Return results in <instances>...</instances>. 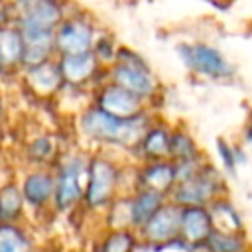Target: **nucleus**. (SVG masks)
<instances>
[{
  "mask_svg": "<svg viewBox=\"0 0 252 252\" xmlns=\"http://www.w3.org/2000/svg\"><path fill=\"white\" fill-rule=\"evenodd\" d=\"M179 222H181V209L173 205H161L142 226L144 234L148 240L154 242V248L169 238H175L179 232Z\"/></svg>",
  "mask_w": 252,
  "mask_h": 252,
  "instance_id": "nucleus-7",
  "label": "nucleus"
},
{
  "mask_svg": "<svg viewBox=\"0 0 252 252\" xmlns=\"http://www.w3.org/2000/svg\"><path fill=\"white\" fill-rule=\"evenodd\" d=\"M0 116H2V102H0Z\"/></svg>",
  "mask_w": 252,
  "mask_h": 252,
  "instance_id": "nucleus-26",
  "label": "nucleus"
},
{
  "mask_svg": "<svg viewBox=\"0 0 252 252\" xmlns=\"http://www.w3.org/2000/svg\"><path fill=\"white\" fill-rule=\"evenodd\" d=\"M98 106L110 114L130 118L140 112V96L120 85H108L98 96Z\"/></svg>",
  "mask_w": 252,
  "mask_h": 252,
  "instance_id": "nucleus-11",
  "label": "nucleus"
},
{
  "mask_svg": "<svg viewBox=\"0 0 252 252\" xmlns=\"http://www.w3.org/2000/svg\"><path fill=\"white\" fill-rule=\"evenodd\" d=\"M83 173H85V165L77 158L69 159L61 167L59 177L55 181V203L59 209H69L81 199V195H83L81 175Z\"/></svg>",
  "mask_w": 252,
  "mask_h": 252,
  "instance_id": "nucleus-6",
  "label": "nucleus"
},
{
  "mask_svg": "<svg viewBox=\"0 0 252 252\" xmlns=\"http://www.w3.org/2000/svg\"><path fill=\"white\" fill-rule=\"evenodd\" d=\"M177 53L183 59V63L199 75L213 79H226L234 75V67L224 59V55L219 49L211 45H179Z\"/></svg>",
  "mask_w": 252,
  "mask_h": 252,
  "instance_id": "nucleus-3",
  "label": "nucleus"
},
{
  "mask_svg": "<svg viewBox=\"0 0 252 252\" xmlns=\"http://www.w3.org/2000/svg\"><path fill=\"white\" fill-rule=\"evenodd\" d=\"M96 69V57L91 51L83 53H63L59 61V71L61 77L67 83H83L87 81Z\"/></svg>",
  "mask_w": 252,
  "mask_h": 252,
  "instance_id": "nucleus-12",
  "label": "nucleus"
},
{
  "mask_svg": "<svg viewBox=\"0 0 252 252\" xmlns=\"http://www.w3.org/2000/svg\"><path fill=\"white\" fill-rule=\"evenodd\" d=\"M169 154H173V156L181 161V159H191V158H195L197 150H195L193 140H191L187 134L177 132V134H173L171 140H169Z\"/></svg>",
  "mask_w": 252,
  "mask_h": 252,
  "instance_id": "nucleus-22",
  "label": "nucleus"
},
{
  "mask_svg": "<svg viewBox=\"0 0 252 252\" xmlns=\"http://www.w3.org/2000/svg\"><path fill=\"white\" fill-rule=\"evenodd\" d=\"M26 248H30L26 234L10 222H0V252H16Z\"/></svg>",
  "mask_w": 252,
  "mask_h": 252,
  "instance_id": "nucleus-20",
  "label": "nucleus"
},
{
  "mask_svg": "<svg viewBox=\"0 0 252 252\" xmlns=\"http://www.w3.org/2000/svg\"><path fill=\"white\" fill-rule=\"evenodd\" d=\"M116 185V169L110 161L96 158L89 165V185L85 191L89 207H102Z\"/></svg>",
  "mask_w": 252,
  "mask_h": 252,
  "instance_id": "nucleus-4",
  "label": "nucleus"
},
{
  "mask_svg": "<svg viewBox=\"0 0 252 252\" xmlns=\"http://www.w3.org/2000/svg\"><path fill=\"white\" fill-rule=\"evenodd\" d=\"M102 248H104V250H110V252H124V250H130V248H134L132 234L126 232V230H120V232L108 236V240L104 242Z\"/></svg>",
  "mask_w": 252,
  "mask_h": 252,
  "instance_id": "nucleus-23",
  "label": "nucleus"
},
{
  "mask_svg": "<svg viewBox=\"0 0 252 252\" xmlns=\"http://www.w3.org/2000/svg\"><path fill=\"white\" fill-rule=\"evenodd\" d=\"M24 201H28L33 207H41L55 195V179L45 171L30 173L22 187Z\"/></svg>",
  "mask_w": 252,
  "mask_h": 252,
  "instance_id": "nucleus-13",
  "label": "nucleus"
},
{
  "mask_svg": "<svg viewBox=\"0 0 252 252\" xmlns=\"http://www.w3.org/2000/svg\"><path fill=\"white\" fill-rule=\"evenodd\" d=\"M217 150H219V156H220L224 167H226L228 171H234V167H236V152H234L224 140H219V142H217Z\"/></svg>",
  "mask_w": 252,
  "mask_h": 252,
  "instance_id": "nucleus-24",
  "label": "nucleus"
},
{
  "mask_svg": "<svg viewBox=\"0 0 252 252\" xmlns=\"http://www.w3.org/2000/svg\"><path fill=\"white\" fill-rule=\"evenodd\" d=\"M61 71L59 65H51L49 61H41L37 65L30 67L28 73V81L30 85L39 93V94H49L57 89V85L61 83Z\"/></svg>",
  "mask_w": 252,
  "mask_h": 252,
  "instance_id": "nucleus-16",
  "label": "nucleus"
},
{
  "mask_svg": "<svg viewBox=\"0 0 252 252\" xmlns=\"http://www.w3.org/2000/svg\"><path fill=\"white\" fill-rule=\"evenodd\" d=\"M169 136H167V132L163 130V128H152L144 138H142V142H140V146H142V152L148 156V158H152V159H158V158H161V156H165L167 152H169Z\"/></svg>",
  "mask_w": 252,
  "mask_h": 252,
  "instance_id": "nucleus-19",
  "label": "nucleus"
},
{
  "mask_svg": "<svg viewBox=\"0 0 252 252\" xmlns=\"http://www.w3.org/2000/svg\"><path fill=\"white\" fill-rule=\"evenodd\" d=\"M161 193L163 191H159V189L146 187L136 195V199L130 203V222L134 226H144L148 222V219L161 207V203H163Z\"/></svg>",
  "mask_w": 252,
  "mask_h": 252,
  "instance_id": "nucleus-14",
  "label": "nucleus"
},
{
  "mask_svg": "<svg viewBox=\"0 0 252 252\" xmlns=\"http://www.w3.org/2000/svg\"><path fill=\"white\" fill-rule=\"evenodd\" d=\"M93 30L81 20H69L55 32V47L61 53H83L91 51Z\"/></svg>",
  "mask_w": 252,
  "mask_h": 252,
  "instance_id": "nucleus-9",
  "label": "nucleus"
},
{
  "mask_svg": "<svg viewBox=\"0 0 252 252\" xmlns=\"http://www.w3.org/2000/svg\"><path fill=\"white\" fill-rule=\"evenodd\" d=\"M112 77H114V83L128 89L130 93L138 94L140 98L142 96H150L156 89V83L150 75V71L146 69V65L134 57V61H120L114 71H112Z\"/></svg>",
  "mask_w": 252,
  "mask_h": 252,
  "instance_id": "nucleus-5",
  "label": "nucleus"
},
{
  "mask_svg": "<svg viewBox=\"0 0 252 252\" xmlns=\"http://www.w3.org/2000/svg\"><path fill=\"white\" fill-rule=\"evenodd\" d=\"M211 226H213V217L205 207L183 205L181 222H179L181 238H185L187 242H191L195 246V244L207 240V236L211 234Z\"/></svg>",
  "mask_w": 252,
  "mask_h": 252,
  "instance_id": "nucleus-10",
  "label": "nucleus"
},
{
  "mask_svg": "<svg viewBox=\"0 0 252 252\" xmlns=\"http://www.w3.org/2000/svg\"><path fill=\"white\" fill-rule=\"evenodd\" d=\"M24 33L16 28H2L0 30V69L14 67L22 63L24 57Z\"/></svg>",
  "mask_w": 252,
  "mask_h": 252,
  "instance_id": "nucleus-15",
  "label": "nucleus"
},
{
  "mask_svg": "<svg viewBox=\"0 0 252 252\" xmlns=\"http://www.w3.org/2000/svg\"><path fill=\"white\" fill-rule=\"evenodd\" d=\"M246 140H248V144H252V124H250L248 130H246Z\"/></svg>",
  "mask_w": 252,
  "mask_h": 252,
  "instance_id": "nucleus-25",
  "label": "nucleus"
},
{
  "mask_svg": "<svg viewBox=\"0 0 252 252\" xmlns=\"http://www.w3.org/2000/svg\"><path fill=\"white\" fill-rule=\"evenodd\" d=\"M140 181L144 187L165 191L171 187V183H175V167L169 163H152L140 173Z\"/></svg>",
  "mask_w": 252,
  "mask_h": 252,
  "instance_id": "nucleus-17",
  "label": "nucleus"
},
{
  "mask_svg": "<svg viewBox=\"0 0 252 252\" xmlns=\"http://www.w3.org/2000/svg\"><path fill=\"white\" fill-rule=\"evenodd\" d=\"M207 248L217 250V252H224V250H242L246 244L236 236V232H213L207 236V240L203 242Z\"/></svg>",
  "mask_w": 252,
  "mask_h": 252,
  "instance_id": "nucleus-21",
  "label": "nucleus"
},
{
  "mask_svg": "<svg viewBox=\"0 0 252 252\" xmlns=\"http://www.w3.org/2000/svg\"><path fill=\"white\" fill-rule=\"evenodd\" d=\"M81 128L87 136L100 142L134 144L142 132V120L138 118V114L130 118H122L98 106L85 112V116L81 118Z\"/></svg>",
  "mask_w": 252,
  "mask_h": 252,
  "instance_id": "nucleus-1",
  "label": "nucleus"
},
{
  "mask_svg": "<svg viewBox=\"0 0 252 252\" xmlns=\"http://www.w3.org/2000/svg\"><path fill=\"white\" fill-rule=\"evenodd\" d=\"M24 207V193L16 185H6L0 189V222L14 220Z\"/></svg>",
  "mask_w": 252,
  "mask_h": 252,
  "instance_id": "nucleus-18",
  "label": "nucleus"
},
{
  "mask_svg": "<svg viewBox=\"0 0 252 252\" xmlns=\"http://www.w3.org/2000/svg\"><path fill=\"white\" fill-rule=\"evenodd\" d=\"M219 191V181L215 175L199 171L193 177L181 181L175 189V201L179 205H203Z\"/></svg>",
  "mask_w": 252,
  "mask_h": 252,
  "instance_id": "nucleus-8",
  "label": "nucleus"
},
{
  "mask_svg": "<svg viewBox=\"0 0 252 252\" xmlns=\"http://www.w3.org/2000/svg\"><path fill=\"white\" fill-rule=\"evenodd\" d=\"M61 12L53 0H20V30L24 39L53 37Z\"/></svg>",
  "mask_w": 252,
  "mask_h": 252,
  "instance_id": "nucleus-2",
  "label": "nucleus"
}]
</instances>
